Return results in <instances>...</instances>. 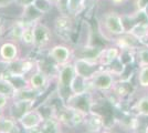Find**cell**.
I'll list each match as a JSON object with an SVG mask.
<instances>
[{
    "label": "cell",
    "mask_w": 148,
    "mask_h": 133,
    "mask_svg": "<svg viewBox=\"0 0 148 133\" xmlns=\"http://www.w3.org/2000/svg\"><path fill=\"white\" fill-rule=\"evenodd\" d=\"M20 52L18 42L7 40L0 44V60L7 63H12L20 59Z\"/></svg>",
    "instance_id": "10"
},
{
    "label": "cell",
    "mask_w": 148,
    "mask_h": 133,
    "mask_svg": "<svg viewBox=\"0 0 148 133\" xmlns=\"http://www.w3.org/2000/svg\"><path fill=\"white\" fill-rule=\"evenodd\" d=\"M85 1H86V0H85ZM91 1H96V0H91Z\"/></svg>",
    "instance_id": "33"
},
{
    "label": "cell",
    "mask_w": 148,
    "mask_h": 133,
    "mask_svg": "<svg viewBox=\"0 0 148 133\" xmlns=\"http://www.w3.org/2000/svg\"><path fill=\"white\" fill-rule=\"evenodd\" d=\"M86 130L91 133H99L104 129V118L99 113H95L90 111L86 115V119L84 121V124Z\"/></svg>",
    "instance_id": "12"
},
{
    "label": "cell",
    "mask_w": 148,
    "mask_h": 133,
    "mask_svg": "<svg viewBox=\"0 0 148 133\" xmlns=\"http://www.w3.org/2000/svg\"><path fill=\"white\" fill-rule=\"evenodd\" d=\"M74 21L73 17L70 14H60L54 20V31L62 39L69 41L71 39V34L73 32Z\"/></svg>",
    "instance_id": "9"
},
{
    "label": "cell",
    "mask_w": 148,
    "mask_h": 133,
    "mask_svg": "<svg viewBox=\"0 0 148 133\" xmlns=\"http://www.w3.org/2000/svg\"><path fill=\"white\" fill-rule=\"evenodd\" d=\"M148 3V0H137L136 1V8L138 11H143V9Z\"/></svg>",
    "instance_id": "28"
},
{
    "label": "cell",
    "mask_w": 148,
    "mask_h": 133,
    "mask_svg": "<svg viewBox=\"0 0 148 133\" xmlns=\"http://www.w3.org/2000/svg\"><path fill=\"white\" fill-rule=\"evenodd\" d=\"M20 124L11 115L0 112V133H20Z\"/></svg>",
    "instance_id": "13"
},
{
    "label": "cell",
    "mask_w": 148,
    "mask_h": 133,
    "mask_svg": "<svg viewBox=\"0 0 148 133\" xmlns=\"http://www.w3.org/2000/svg\"><path fill=\"white\" fill-rule=\"evenodd\" d=\"M58 74H56V83H58V91L59 95H61L63 100V94L65 93L66 100L71 95L70 92V84L72 82L73 78L75 76V69H74L73 61L68 62L65 64L58 65Z\"/></svg>",
    "instance_id": "2"
},
{
    "label": "cell",
    "mask_w": 148,
    "mask_h": 133,
    "mask_svg": "<svg viewBox=\"0 0 148 133\" xmlns=\"http://www.w3.org/2000/svg\"><path fill=\"white\" fill-rule=\"evenodd\" d=\"M34 100H23V99H12L10 105L8 107L9 115H11L18 121L25 113L34 108Z\"/></svg>",
    "instance_id": "11"
},
{
    "label": "cell",
    "mask_w": 148,
    "mask_h": 133,
    "mask_svg": "<svg viewBox=\"0 0 148 133\" xmlns=\"http://www.w3.org/2000/svg\"><path fill=\"white\" fill-rule=\"evenodd\" d=\"M73 64L75 73L81 76H84L88 80L92 78L96 71H99L102 68L97 61H91V60H86L83 58L73 59Z\"/></svg>",
    "instance_id": "8"
},
{
    "label": "cell",
    "mask_w": 148,
    "mask_h": 133,
    "mask_svg": "<svg viewBox=\"0 0 148 133\" xmlns=\"http://www.w3.org/2000/svg\"><path fill=\"white\" fill-rule=\"evenodd\" d=\"M20 42L27 45V47H34V31H33V25H27L25 30L22 32V36L20 39Z\"/></svg>",
    "instance_id": "23"
},
{
    "label": "cell",
    "mask_w": 148,
    "mask_h": 133,
    "mask_svg": "<svg viewBox=\"0 0 148 133\" xmlns=\"http://www.w3.org/2000/svg\"><path fill=\"white\" fill-rule=\"evenodd\" d=\"M146 40H148V33H147V37H146Z\"/></svg>",
    "instance_id": "32"
},
{
    "label": "cell",
    "mask_w": 148,
    "mask_h": 133,
    "mask_svg": "<svg viewBox=\"0 0 148 133\" xmlns=\"http://www.w3.org/2000/svg\"><path fill=\"white\" fill-rule=\"evenodd\" d=\"M102 27L106 33L112 37H119L126 33V27L123 17L116 11H107L102 16Z\"/></svg>",
    "instance_id": "1"
},
{
    "label": "cell",
    "mask_w": 148,
    "mask_h": 133,
    "mask_svg": "<svg viewBox=\"0 0 148 133\" xmlns=\"http://www.w3.org/2000/svg\"><path fill=\"white\" fill-rule=\"evenodd\" d=\"M12 99L8 98L6 95L0 94V112H5L6 109H8V107L10 105V102Z\"/></svg>",
    "instance_id": "27"
},
{
    "label": "cell",
    "mask_w": 148,
    "mask_h": 133,
    "mask_svg": "<svg viewBox=\"0 0 148 133\" xmlns=\"http://www.w3.org/2000/svg\"><path fill=\"white\" fill-rule=\"evenodd\" d=\"M122 53V50L118 48L117 45H111L105 49H102L101 56L99 59V63L101 64L102 68L111 65L116 59H117Z\"/></svg>",
    "instance_id": "14"
},
{
    "label": "cell",
    "mask_w": 148,
    "mask_h": 133,
    "mask_svg": "<svg viewBox=\"0 0 148 133\" xmlns=\"http://www.w3.org/2000/svg\"><path fill=\"white\" fill-rule=\"evenodd\" d=\"M116 82H117L116 76L108 69H104V68H101L99 71H96L90 79L91 90H95L99 92L112 91V89L116 84Z\"/></svg>",
    "instance_id": "3"
},
{
    "label": "cell",
    "mask_w": 148,
    "mask_h": 133,
    "mask_svg": "<svg viewBox=\"0 0 148 133\" xmlns=\"http://www.w3.org/2000/svg\"><path fill=\"white\" fill-rule=\"evenodd\" d=\"M45 118L43 116L42 112L38 108H33L23 114L18 120V122L21 129H23L25 131H29V130L39 129L43 124Z\"/></svg>",
    "instance_id": "7"
},
{
    "label": "cell",
    "mask_w": 148,
    "mask_h": 133,
    "mask_svg": "<svg viewBox=\"0 0 148 133\" xmlns=\"http://www.w3.org/2000/svg\"><path fill=\"white\" fill-rule=\"evenodd\" d=\"M25 25H27V23L23 22V21H17V22L11 27V29H10V31H9V37L11 39V41H14V42H19V41H20Z\"/></svg>",
    "instance_id": "22"
},
{
    "label": "cell",
    "mask_w": 148,
    "mask_h": 133,
    "mask_svg": "<svg viewBox=\"0 0 148 133\" xmlns=\"http://www.w3.org/2000/svg\"><path fill=\"white\" fill-rule=\"evenodd\" d=\"M62 0H51V2H53V5H56V3H59V2H61Z\"/></svg>",
    "instance_id": "30"
},
{
    "label": "cell",
    "mask_w": 148,
    "mask_h": 133,
    "mask_svg": "<svg viewBox=\"0 0 148 133\" xmlns=\"http://www.w3.org/2000/svg\"><path fill=\"white\" fill-rule=\"evenodd\" d=\"M33 31H34V47L38 50L49 49L50 44L52 42L53 34L52 31L47 25L42 22H34L33 23Z\"/></svg>",
    "instance_id": "4"
},
{
    "label": "cell",
    "mask_w": 148,
    "mask_h": 133,
    "mask_svg": "<svg viewBox=\"0 0 148 133\" xmlns=\"http://www.w3.org/2000/svg\"><path fill=\"white\" fill-rule=\"evenodd\" d=\"M101 52H102V49H99L97 47H94L92 44L85 45V47H80V54L77 58H83L86 60L99 62Z\"/></svg>",
    "instance_id": "17"
},
{
    "label": "cell",
    "mask_w": 148,
    "mask_h": 133,
    "mask_svg": "<svg viewBox=\"0 0 148 133\" xmlns=\"http://www.w3.org/2000/svg\"><path fill=\"white\" fill-rule=\"evenodd\" d=\"M91 91V85H90V80L81 76L79 74H75L72 82L70 84V92L71 94H83Z\"/></svg>",
    "instance_id": "15"
},
{
    "label": "cell",
    "mask_w": 148,
    "mask_h": 133,
    "mask_svg": "<svg viewBox=\"0 0 148 133\" xmlns=\"http://www.w3.org/2000/svg\"><path fill=\"white\" fill-rule=\"evenodd\" d=\"M145 133H148V125L146 127V129H145Z\"/></svg>",
    "instance_id": "31"
},
{
    "label": "cell",
    "mask_w": 148,
    "mask_h": 133,
    "mask_svg": "<svg viewBox=\"0 0 148 133\" xmlns=\"http://www.w3.org/2000/svg\"><path fill=\"white\" fill-rule=\"evenodd\" d=\"M65 133H70V132H65Z\"/></svg>",
    "instance_id": "34"
},
{
    "label": "cell",
    "mask_w": 148,
    "mask_h": 133,
    "mask_svg": "<svg viewBox=\"0 0 148 133\" xmlns=\"http://www.w3.org/2000/svg\"><path fill=\"white\" fill-rule=\"evenodd\" d=\"M73 49L70 45H68V44H54V45L50 47L49 49H48V57L53 62H56L58 65L65 64L68 63V62L73 61Z\"/></svg>",
    "instance_id": "5"
},
{
    "label": "cell",
    "mask_w": 148,
    "mask_h": 133,
    "mask_svg": "<svg viewBox=\"0 0 148 133\" xmlns=\"http://www.w3.org/2000/svg\"><path fill=\"white\" fill-rule=\"evenodd\" d=\"M17 90L18 89L10 78H6V76L0 78V94H3L10 99H13L17 93Z\"/></svg>",
    "instance_id": "18"
},
{
    "label": "cell",
    "mask_w": 148,
    "mask_h": 133,
    "mask_svg": "<svg viewBox=\"0 0 148 133\" xmlns=\"http://www.w3.org/2000/svg\"><path fill=\"white\" fill-rule=\"evenodd\" d=\"M91 39H92V29H91V25L88 23V21L83 20L82 23H81L80 32H79V39H77L79 47H85V45L92 44Z\"/></svg>",
    "instance_id": "16"
},
{
    "label": "cell",
    "mask_w": 148,
    "mask_h": 133,
    "mask_svg": "<svg viewBox=\"0 0 148 133\" xmlns=\"http://www.w3.org/2000/svg\"><path fill=\"white\" fill-rule=\"evenodd\" d=\"M65 8L70 16L76 17L85 8V0H65Z\"/></svg>",
    "instance_id": "20"
},
{
    "label": "cell",
    "mask_w": 148,
    "mask_h": 133,
    "mask_svg": "<svg viewBox=\"0 0 148 133\" xmlns=\"http://www.w3.org/2000/svg\"><path fill=\"white\" fill-rule=\"evenodd\" d=\"M137 82L142 88L148 89V65L139 67L137 71Z\"/></svg>",
    "instance_id": "25"
},
{
    "label": "cell",
    "mask_w": 148,
    "mask_h": 133,
    "mask_svg": "<svg viewBox=\"0 0 148 133\" xmlns=\"http://www.w3.org/2000/svg\"><path fill=\"white\" fill-rule=\"evenodd\" d=\"M49 76L40 68H36L31 71L30 73H28L25 76V82L27 85L31 88L32 90L37 91L41 94V92H43L45 89L49 87Z\"/></svg>",
    "instance_id": "6"
},
{
    "label": "cell",
    "mask_w": 148,
    "mask_h": 133,
    "mask_svg": "<svg viewBox=\"0 0 148 133\" xmlns=\"http://www.w3.org/2000/svg\"><path fill=\"white\" fill-rule=\"evenodd\" d=\"M32 6L41 14H45L52 10L53 2H51V0H33Z\"/></svg>",
    "instance_id": "24"
},
{
    "label": "cell",
    "mask_w": 148,
    "mask_h": 133,
    "mask_svg": "<svg viewBox=\"0 0 148 133\" xmlns=\"http://www.w3.org/2000/svg\"><path fill=\"white\" fill-rule=\"evenodd\" d=\"M128 33L135 39H137L139 42H144V40H146L148 33V21L147 22H138V23L134 25L128 31Z\"/></svg>",
    "instance_id": "19"
},
{
    "label": "cell",
    "mask_w": 148,
    "mask_h": 133,
    "mask_svg": "<svg viewBox=\"0 0 148 133\" xmlns=\"http://www.w3.org/2000/svg\"><path fill=\"white\" fill-rule=\"evenodd\" d=\"M136 59L138 62V68L144 67V65H148V45L137 49Z\"/></svg>",
    "instance_id": "26"
},
{
    "label": "cell",
    "mask_w": 148,
    "mask_h": 133,
    "mask_svg": "<svg viewBox=\"0 0 148 133\" xmlns=\"http://www.w3.org/2000/svg\"><path fill=\"white\" fill-rule=\"evenodd\" d=\"M133 110L138 116L148 118V95H144L135 102Z\"/></svg>",
    "instance_id": "21"
},
{
    "label": "cell",
    "mask_w": 148,
    "mask_h": 133,
    "mask_svg": "<svg viewBox=\"0 0 148 133\" xmlns=\"http://www.w3.org/2000/svg\"><path fill=\"white\" fill-rule=\"evenodd\" d=\"M126 1H127V0H111V2L114 6H122Z\"/></svg>",
    "instance_id": "29"
}]
</instances>
